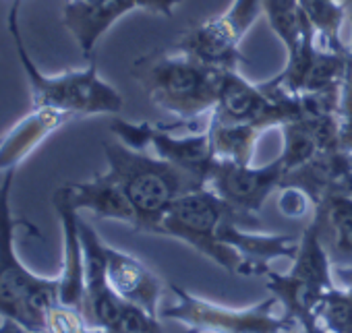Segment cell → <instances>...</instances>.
Wrapping results in <instances>:
<instances>
[{
  "label": "cell",
  "instance_id": "9",
  "mask_svg": "<svg viewBox=\"0 0 352 333\" xmlns=\"http://www.w3.org/2000/svg\"><path fill=\"white\" fill-rule=\"evenodd\" d=\"M176 126L151 124V122H129L122 118H114L110 124L112 135L124 145L145 151L153 149V155L174 163L195 176L201 185H208L216 157L210 147V139L206 128L189 135H174Z\"/></svg>",
  "mask_w": 352,
  "mask_h": 333
},
{
  "label": "cell",
  "instance_id": "23",
  "mask_svg": "<svg viewBox=\"0 0 352 333\" xmlns=\"http://www.w3.org/2000/svg\"><path fill=\"white\" fill-rule=\"evenodd\" d=\"M317 321L331 333H352V288H331L317 308Z\"/></svg>",
  "mask_w": 352,
  "mask_h": 333
},
{
  "label": "cell",
  "instance_id": "26",
  "mask_svg": "<svg viewBox=\"0 0 352 333\" xmlns=\"http://www.w3.org/2000/svg\"><path fill=\"white\" fill-rule=\"evenodd\" d=\"M280 191H282V195H280L278 207H280V211L284 216H288V218H300V216L307 214L309 207H313L311 199L302 191H298L294 187H284Z\"/></svg>",
  "mask_w": 352,
  "mask_h": 333
},
{
  "label": "cell",
  "instance_id": "19",
  "mask_svg": "<svg viewBox=\"0 0 352 333\" xmlns=\"http://www.w3.org/2000/svg\"><path fill=\"white\" fill-rule=\"evenodd\" d=\"M212 153L218 161H234V163H253L257 141L263 135V128L224 120L216 114L208 116L206 126Z\"/></svg>",
  "mask_w": 352,
  "mask_h": 333
},
{
  "label": "cell",
  "instance_id": "2",
  "mask_svg": "<svg viewBox=\"0 0 352 333\" xmlns=\"http://www.w3.org/2000/svg\"><path fill=\"white\" fill-rule=\"evenodd\" d=\"M102 147L108 163L106 172L120 185L135 211L137 232L157 234L164 216L176 199L206 187L174 163L133 149L118 139L104 141Z\"/></svg>",
  "mask_w": 352,
  "mask_h": 333
},
{
  "label": "cell",
  "instance_id": "14",
  "mask_svg": "<svg viewBox=\"0 0 352 333\" xmlns=\"http://www.w3.org/2000/svg\"><path fill=\"white\" fill-rule=\"evenodd\" d=\"M54 211L63 228V269L58 277V302L83 310L85 292V249L79 228V211L73 207L65 185L54 191Z\"/></svg>",
  "mask_w": 352,
  "mask_h": 333
},
{
  "label": "cell",
  "instance_id": "13",
  "mask_svg": "<svg viewBox=\"0 0 352 333\" xmlns=\"http://www.w3.org/2000/svg\"><path fill=\"white\" fill-rule=\"evenodd\" d=\"M247 224L236 214L228 216L220 226V240L239 253L243 261V275H265L272 267L270 263L276 259H294L298 251L296 236L290 234H261L243 230Z\"/></svg>",
  "mask_w": 352,
  "mask_h": 333
},
{
  "label": "cell",
  "instance_id": "12",
  "mask_svg": "<svg viewBox=\"0 0 352 333\" xmlns=\"http://www.w3.org/2000/svg\"><path fill=\"white\" fill-rule=\"evenodd\" d=\"M106 259V277L114 294L126 304L139 306L145 312L160 317V302L164 296V282L151 267H147L141 259L104 244Z\"/></svg>",
  "mask_w": 352,
  "mask_h": 333
},
{
  "label": "cell",
  "instance_id": "27",
  "mask_svg": "<svg viewBox=\"0 0 352 333\" xmlns=\"http://www.w3.org/2000/svg\"><path fill=\"white\" fill-rule=\"evenodd\" d=\"M183 5V0H135L137 11L162 15V17H172L174 9Z\"/></svg>",
  "mask_w": 352,
  "mask_h": 333
},
{
  "label": "cell",
  "instance_id": "10",
  "mask_svg": "<svg viewBox=\"0 0 352 333\" xmlns=\"http://www.w3.org/2000/svg\"><path fill=\"white\" fill-rule=\"evenodd\" d=\"M212 114L224 120L253 124L263 130L305 116L298 100L265 91L261 83L247 81L239 69H224L218 104Z\"/></svg>",
  "mask_w": 352,
  "mask_h": 333
},
{
  "label": "cell",
  "instance_id": "16",
  "mask_svg": "<svg viewBox=\"0 0 352 333\" xmlns=\"http://www.w3.org/2000/svg\"><path fill=\"white\" fill-rule=\"evenodd\" d=\"M69 114L48 108H32L17 124H13L0 137V174L17 170L52 133L71 122Z\"/></svg>",
  "mask_w": 352,
  "mask_h": 333
},
{
  "label": "cell",
  "instance_id": "7",
  "mask_svg": "<svg viewBox=\"0 0 352 333\" xmlns=\"http://www.w3.org/2000/svg\"><path fill=\"white\" fill-rule=\"evenodd\" d=\"M232 214L236 211L230 209L212 189L204 187L172 203L157 234L181 240L224 271L243 275V261L239 253L220 240V226Z\"/></svg>",
  "mask_w": 352,
  "mask_h": 333
},
{
  "label": "cell",
  "instance_id": "8",
  "mask_svg": "<svg viewBox=\"0 0 352 333\" xmlns=\"http://www.w3.org/2000/svg\"><path fill=\"white\" fill-rule=\"evenodd\" d=\"M263 3L265 0H232L224 13L187 30L172 48L212 67L239 69L243 60L241 44L263 15Z\"/></svg>",
  "mask_w": 352,
  "mask_h": 333
},
{
  "label": "cell",
  "instance_id": "6",
  "mask_svg": "<svg viewBox=\"0 0 352 333\" xmlns=\"http://www.w3.org/2000/svg\"><path fill=\"white\" fill-rule=\"evenodd\" d=\"M265 288L278 300L282 310L290 314L298 325L317 319V308L325 294L336 288L333 263L311 222L298 240V251L286 273L270 269L265 275Z\"/></svg>",
  "mask_w": 352,
  "mask_h": 333
},
{
  "label": "cell",
  "instance_id": "17",
  "mask_svg": "<svg viewBox=\"0 0 352 333\" xmlns=\"http://www.w3.org/2000/svg\"><path fill=\"white\" fill-rule=\"evenodd\" d=\"M65 189L77 211H89L100 220H114L135 228V211L120 185L108 172L83 183H69L65 185Z\"/></svg>",
  "mask_w": 352,
  "mask_h": 333
},
{
  "label": "cell",
  "instance_id": "24",
  "mask_svg": "<svg viewBox=\"0 0 352 333\" xmlns=\"http://www.w3.org/2000/svg\"><path fill=\"white\" fill-rule=\"evenodd\" d=\"M350 23H352V15H350ZM336 122H338L340 147L352 153V38L348 42L346 67L340 85L338 106H336Z\"/></svg>",
  "mask_w": 352,
  "mask_h": 333
},
{
  "label": "cell",
  "instance_id": "1",
  "mask_svg": "<svg viewBox=\"0 0 352 333\" xmlns=\"http://www.w3.org/2000/svg\"><path fill=\"white\" fill-rule=\"evenodd\" d=\"M131 73L155 108L179 122H195L214 112L224 69L168 48L141 56Z\"/></svg>",
  "mask_w": 352,
  "mask_h": 333
},
{
  "label": "cell",
  "instance_id": "15",
  "mask_svg": "<svg viewBox=\"0 0 352 333\" xmlns=\"http://www.w3.org/2000/svg\"><path fill=\"white\" fill-rule=\"evenodd\" d=\"M133 11H137L135 0H69L63 11V25L81 54L91 60L98 42Z\"/></svg>",
  "mask_w": 352,
  "mask_h": 333
},
{
  "label": "cell",
  "instance_id": "5",
  "mask_svg": "<svg viewBox=\"0 0 352 333\" xmlns=\"http://www.w3.org/2000/svg\"><path fill=\"white\" fill-rule=\"evenodd\" d=\"M174 302L160 310L162 319L176 321L189 333H296L298 323L282 312H276L274 296L243 308L224 306L208 298L195 296L189 290L170 284Z\"/></svg>",
  "mask_w": 352,
  "mask_h": 333
},
{
  "label": "cell",
  "instance_id": "29",
  "mask_svg": "<svg viewBox=\"0 0 352 333\" xmlns=\"http://www.w3.org/2000/svg\"><path fill=\"white\" fill-rule=\"evenodd\" d=\"M296 333H331V331H327V329H325L317 319H313V321H309V323L298 325Z\"/></svg>",
  "mask_w": 352,
  "mask_h": 333
},
{
  "label": "cell",
  "instance_id": "25",
  "mask_svg": "<svg viewBox=\"0 0 352 333\" xmlns=\"http://www.w3.org/2000/svg\"><path fill=\"white\" fill-rule=\"evenodd\" d=\"M91 325L85 319L81 308L56 302L48 314H46V323H44V333H91Z\"/></svg>",
  "mask_w": 352,
  "mask_h": 333
},
{
  "label": "cell",
  "instance_id": "21",
  "mask_svg": "<svg viewBox=\"0 0 352 333\" xmlns=\"http://www.w3.org/2000/svg\"><path fill=\"white\" fill-rule=\"evenodd\" d=\"M263 15L267 19L270 30L282 42L286 56L296 52L307 36L313 32L307 23L298 0H265Z\"/></svg>",
  "mask_w": 352,
  "mask_h": 333
},
{
  "label": "cell",
  "instance_id": "20",
  "mask_svg": "<svg viewBox=\"0 0 352 333\" xmlns=\"http://www.w3.org/2000/svg\"><path fill=\"white\" fill-rule=\"evenodd\" d=\"M346 3H350V0H298L302 15L315 34L317 44L325 50L331 52L348 50V44L342 38Z\"/></svg>",
  "mask_w": 352,
  "mask_h": 333
},
{
  "label": "cell",
  "instance_id": "3",
  "mask_svg": "<svg viewBox=\"0 0 352 333\" xmlns=\"http://www.w3.org/2000/svg\"><path fill=\"white\" fill-rule=\"evenodd\" d=\"M23 0H13L7 17L9 34L15 42L17 58L28 77L32 91V108H48L69 114L73 120L83 116L118 114L122 110V95L106 79L100 77L98 62L91 58L85 69L65 71L58 75L44 73L28 52L23 42L19 13Z\"/></svg>",
  "mask_w": 352,
  "mask_h": 333
},
{
  "label": "cell",
  "instance_id": "22",
  "mask_svg": "<svg viewBox=\"0 0 352 333\" xmlns=\"http://www.w3.org/2000/svg\"><path fill=\"white\" fill-rule=\"evenodd\" d=\"M284 149L280 153V159L286 168V174L300 168L307 161H311L319 153V143L313 133L311 122L302 116L298 120H290L280 126Z\"/></svg>",
  "mask_w": 352,
  "mask_h": 333
},
{
  "label": "cell",
  "instance_id": "4",
  "mask_svg": "<svg viewBox=\"0 0 352 333\" xmlns=\"http://www.w3.org/2000/svg\"><path fill=\"white\" fill-rule=\"evenodd\" d=\"M15 174L17 170H9L0 179V319L44 331L46 314L58 302V277L34 273L17 255V230H38L28 220L13 216L11 191Z\"/></svg>",
  "mask_w": 352,
  "mask_h": 333
},
{
  "label": "cell",
  "instance_id": "11",
  "mask_svg": "<svg viewBox=\"0 0 352 333\" xmlns=\"http://www.w3.org/2000/svg\"><path fill=\"white\" fill-rule=\"evenodd\" d=\"M284 176L286 168L280 155L265 165L216 159L206 187L212 189L247 224H253L267 197L282 187Z\"/></svg>",
  "mask_w": 352,
  "mask_h": 333
},
{
  "label": "cell",
  "instance_id": "18",
  "mask_svg": "<svg viewBox=\"0 0 352 333\" xmlns=\"http://www.w3.org/2000/svg\"><path fill=\"white\" fill-rule=\"evenodd\" d=\"M317 234L333 267H352V195H329L313 207Z\"/></svg>",
  "mask_w": 352,
  "mask_h": 333
},
{
  "label": "cell",
  "instance_id": "28",
  "mask_svg": "<svg viewBox=\"0 0 352 333\" xmlns=\"http://www.w3.org/2000/svg\"><path fill=\"white\" fill-rule=\"evenodd\" d=\"M0 333H44V331H34V329H28V327L19 325L17 321L3 319V321H0Z\"/></svg>",
  "mask_w": 352,
  "mask_h": 333
}]
</instances>
